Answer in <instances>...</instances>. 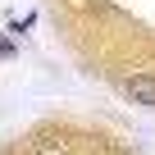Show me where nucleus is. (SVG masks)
I'll list each match as a JSON object with an SVG mask.
<instances>
[{
    "instance_id": "f257e3e1",
    "label": "nucleus",
    "mask_w": 155,
    "mask_h": 155,
    "mask_svg": "<svg viewBox=\"0 0 155 155\" xmlns=\"http://www.w3.org/2000/svg\"><path fill=\"white\" fill-rule=\"evenodd\" d=\"M123 91L137 101V105H146V110H155V73H132L128 82H123Z\"/></svg>"
},
{
    "instance_id": "f03ea898",
    "label": "nucleus",
    "mask_w": 155,
    "mask_h": 155,
    "mask_svg": "<svg viewBox=\"0 0 155 155\" xmlns=\"http://www.w3.org/2000/svg\"><path fill=\"white\" fill-rule=\"evenodd\" d=\"M41 155H68V150H64V146H50V150H41Z\"/></svg>"
}]
</instances>
